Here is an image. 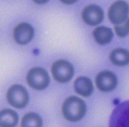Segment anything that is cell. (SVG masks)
<instances>
[{
	"mask_svg": "<svg viewBox=\"0 0 129 127\" xmlns=\"http://www.w3.org/2000/svg\"><path fill=\"white\" fill-rule=\"evenodd\" d=\"M86 107L81 99L71 96L64 101L62 106V114L66 119L70 121H77L85 114Z\"/></svg>",
	"mask_w": 129,
	"mask_h": 127,
	"instance_id": "cell-1",
	"label": "cell"
},
{
	"mask_svg": "<svg viewBox=\"0 0 129 127\" xmlns=\"http://www.w3.org/2000/svg\"><path fill=\"white\" fill-rule=\"evenodd\" d=\"M8 103L16 108H22L27 104L28 94L24 87L19 84H14L8 89L7 93Z\"/></svg>",
	"mask_w": 129,
	"mask_h": 127,
	"instance_id": "cell-2",
	"label": "cell"
},
{
	"mask_svg": "<svg viewBox=\"0 0 129 127\" xmlns=\"http://www.w3.org/2000/svg\"><path fill=\"white\" fill-rule=\"evenodd\" d=\"M53 78L58 82L65 83L73 77L74 68L71 64L66 60L60 59L55 61L51 67Z\"/></svg>",
	"mask_w": 129,
	"mask_h": 127,
	"instance_id": "cell-3",
	"label": "cell"
},
{
	"mask_svg": "<svg viewBox=\"0 0 129 127\" xmlns=\"http://www.w3.org/2000/svg\"><path fill=\"white\" fill-rule=\"evenodd\" d=\"M109 127H129V100L120 103L113 110Z\"/></svg>",
	"mask_w": 129,
	"mask_h": 127,
	"instance_id": "cell-4",
	"label": "cell"
},
{
	"mask_svg": "<svg viewBox=\"0 0 129 127\" xmlns=\"http://www.w3.org/2000/svg\"><path fill=\"white\" fill-rule=\"evenodd\" d=\"M26 79L30 86L37 90L45 88L48 86L50 80L47 72L40 67L30 69L27 73Z\"/></svg>",
	"mask_w": 129,
	"mask_h": 127,
	"instance_id": "cell-5",
	"label": "cell"
},
{
	"mask_svg": "<svg viewBox=\"0 0 129 127\" xmlns=\"http://www.w3.org/2000/svg\"><path fill=\"white\" fill-rule=\"evenodd\" d=\"M129 7L122 1L114 2L109 8L108 15L110 21L116 25L124 23L128 18Z\"/></svg>",
	"mask_w": 129,
	"mask_h": 127,
	"instance_id": "cell-6",
	"label": "cell"
},
{
	"mask_svg": "<svg viewBox=\"0 0 129 127\" xmlns=\"http://www.w3.org/2000/svg\"><path fill=\"white\" fill-rule=\"evenodd\" d=\"M95 83L100 90L105 92L110 91L116 88L117 84V78L112 72L104 70L96 75Z\"/></svg>",
	"mask_w": 129,
	"mask_h": 127,
	"instance_id": "cell-7",
	"label": "cell"
},
{
	"mask_svg": "<svg viewBox=\"0 0 129 127\" xmlns=\"http://www.w3.org/2000/svg\"><path fill=\"white\" fill-rule=\"evenodd\" d=\"M103 17V11L98 5H89L86 7L82 12V18L84 21L90 25L99 24L102 21Z\"/></svg>",
	"mask_w": 129,
	"mask_h": 127,
	"instance_id": "cell-8",
	"label": "cell"
},
{
	"mask_svg": "<svg viewBox=\"0 0 129 127\" xmlns=\"http://www.w3.org/2000/svg\"><path fill=\"white\" fill-rule=\"evenodd\" d=\"M33 27L29 24L23 22L18 24L14 30V38L18 44H26L31 41L34 36Z\"/></svg>",
	"mask_w": 129,
	"mask_h": 127,
	"instance_id": "cell-9",
	"label": "cell"
},
{
	"mask_svg": "<svg viewBox=\"0 0 129 127\" xmlns=\"http://www.w3.org/2000/svg\"><path fill=\"white\" fill-rule=\"evenodd\" d=\"M75 91L83 97H88L92 93L93 89V84L91 80L86 77L77 78L74 83Z\"/></svg>",
	"mask_w": 129,
	"mask_h": 127,
	"instance_id": "cell-10",
	"label": "cell"
},
{
	"mask_svg": "<svg viewBox=\"0 0 129 127\" xmlns=\"http://www.w3.org/2000/svg\"><path fill=\"white\" fill-rule=\"evenodd\" d=\"M92 34L95 41L101 45L109 43L113 36L112 30L110 28L104 26L95 28Z\"/></svg>",
	"mask_w": 129,
	"mask_h": 127,
	"instance_id": "cell-11",
	"label": "cell"
},
{
	"mask_svg": "<svg viewBox=\"0 0 129 127\" xmlns=\"http://www.w3.org/2000/svg\"><path fill=\"white\" fill-rule=\"evenodd\" d=\"M110 59L116 66H125L129 64V51L123 48L114 49L110 54Z\"/></svg>",
	"mask_w": 129,
	"mask_h": 127,
	"instance_id": "cell-12",
	"label": "cell"
},
{
	"mask_svg": "<svg viewBox=\"0 0 129 127\" xmlns=\"http://www.w3.org/2000/svg\"><path fill=\"white\" fill-rule=\"evenodd\" d=\"M18 121V115L14 110L6 109L1 111L0 115V124L1 127H14Z\"/></svg>",
	"mask_w": 129,
	"mask_h": 127,
	"instance_id": "cell-13",
	"label": "cell"
},
{
	"mask_svg": "<svg viewBox=\"0 0 129 127\" xmlns=\"http://www.w3.org/2000/svg\"><path fill=\"white\" fill-rule=\"evenodd\" d=\"M42 120L37 114L31 112L25 114L22 118L21 127H42Z\"/></svg>",
	"mask_w": 129,
	"mask_h": 127,
	"instance_id": "cell-14",
	"label": "cell"
},
{
	"mask_svg": "<svg viewBox=\"0 0 129 127\" xmlns=\"http://www.w3.org/2000/svg\"><path fill=\"white\" fill-rule=\"evenodd\" d=\"M114 30L116 34L120 37H124L129 33V17L121 24L115 25Z\"/></svg>",
	"mask_w": 129,
	"mask_h": 127,
	"instance_id": "cell-15",
	"label": "cell"
},
{
	"mask_svg": "<svg viewBox=\"0 0 129 127\" xmlns=\"http://www.w3.org/2000/svg\"><path fill=\"white\" fill-rule=\"evenodd\" d=\"M75 1H64V3H67V4H69V3H74Z\"/></svg>",
	"mask_w": 129,
	"mask_h": 127,
	"instance_id": "cell-16",
	"label": "cell"
}]
</instances>
